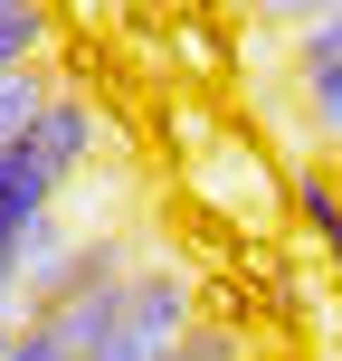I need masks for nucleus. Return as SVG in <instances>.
<instances>
[{
  "label": "nucleus",
  "mask_w": 342,
  "mask_h": 361,
  "mask_svg": "<svg viewBox=\"0 0 342 361\" xmlns=\"http://www.w3.org/2000/svg\"><path fill=\"white\" fill-rule=\"evenodd\" d=\"M200 333L209 324H200L190 267H133L124 295H114V314H105V343H95L86 361H181Z\"/></svg>",
  "instance_id": "f257e3e1"
},
{
  "label": "nucleus",
  "mask_w": 342,
  "mask_h": 361,
  "mask_svg": "<svg viewBox=\"0 0 342 361\" xmlns=\"http://www.w3.org/2000/svg\"><path fill=\"white\" fill-rule=\"evenodd\" d=\"M286 95H295V124L314 133V162L342 171V10L286 29Z\"/></svg>",
  "instance_id": "f03ea898"
},
{
  "label": "nucleus",
  "mask_w": 342,
  "mask_h": 361,
  "mask_svg": "<svg viewBox=\"0 0 342 361\" xmlns=\"http://www.w3.org/2000/svg\"><path fill=\"white\" fill-rule=\"evenodd\" d=\"M286 200H295V219H305L314 247L342 257V171H333V162H305V171L286 180Z\"/></svg>",
  "instance_id": "7ed1b4c3"
},
{
  "label": "nucleus",
  "mask_w": 342,
  "mask_h": 361,
  "mask_svg": "<svg viewBox=\"0 0 342 361\" xmlns=\"http://www.w3.org/2000/svg\"><path fill=\"white\" fill-rule=\"evenodd\" d=\"M38 38H48V10H38V0H0V76L38 67Z\"/></svg>",
  "instance_id": "20e7f679"
},
{
  "label": "nucleus",
  "mask_w": 342,
  "mask_h": 361,
  "mask_svg": "<svg viewBox=\"0 0 342 361\" xmlns=\"http://www.w3.org/2000/svg\"><path fill=\"white\" fill-rule=\"evenodd\" d=\"M267 29H305V19H324V10H342V0H248Z\"/></svg>",
  "instance_id": "39448f33"
},
{
  "label": "nucleus",
  "mask_w": 342,
  "mask_h": 361,
  "mask_svg": "<svg viewBox=\"0 0 342 361\" xmlns=\"http://www.w3.org/2000/svg\"><path fill=\"white\" fill-rule=\"evenodd\" d=\"M10 361H76L67 343H57V333L48 324H29V333H19V343H10Z\"/></svg>",
  "instance_id": "423d86ee"
},
{
  "label": "nucleus",
  "mask_w": 342,
  "mask_h": 361,
  "mask_svg": "<svg viewBox=\"0 0 342 361\" xmlns=\"http://www.w3.org/2000/svg\"><path fill=\"white\" fill-rule=\"evenodd\" d=\"M181 361H248V352H238V343H228V333H200V343H190V352H181Z\"/></svg>",
  "instance_id": "0eeeda50"
}]
</instances>
